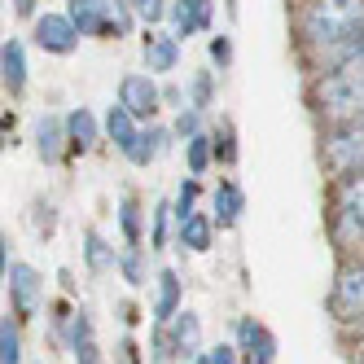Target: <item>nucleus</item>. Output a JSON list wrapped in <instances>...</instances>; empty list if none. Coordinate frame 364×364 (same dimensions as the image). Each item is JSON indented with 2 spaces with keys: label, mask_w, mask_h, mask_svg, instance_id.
<instances>
[{
  "label": "nucleus",
  "mask_w": 364,
  "mask_h": 364,
  "mask_svg": "<svg viewBox=\"0 0 364 364\" xmlns=\"http://www.w3.org/2000/svg\"><path fill=\"white\" fill-rule=\"evenodd\" d=\"M180 311H185V281H180L176 268H163L154 277V321L171 325Z\"/></svg>",
  "instance_id": "nucleus-13"
},
{
  "label": "nucleus",
  "mask_w": 364,
  "mask_h": 364,
  "mask_svg": "<svg viewBox=\"0 0 364 364\" xmlns=\"http://www.w3.org/2000/svg\"><path fill=\"white\" fill-rule=\"evenodd\" d=\"M66 145H70V136H66V114H40L36 119V154H40V159L44 163H58Z\"/></svg>",
  "instance_id": "nucleus-18"
},
{
  "label": "nucleus",
  "mask_w": 364,
  "mask_h": 364,
  "mask_svg": "<svg viewBox=\"0 0 364 364\" xmlns=\"http://www.w3.org/2000/svg\"><path fill=\"white\" fill-rule=\"evenodd\" d=\"M242 211H246L242 185H237V180H220L215 193H211V220H215V228H237Z\"/></svg>",
  "instance_id": "nucleus-16"
},
{
  "label": "nucleus",
  "mask_w": 364,
  "mask_h": 364,
  "mask_svg": "<svg viewBox=\"0 0 364 364\" xmlns=\"http://www.w3.org/2000/svg\"><path fill=\"white\" fill-rule=\"evenodd\" d=\"M316 114L329 123H364V58H355L343 70H329L311 80Z\"/></svg>",
  "instance_id": "nucleus-2"
},
{
  "label": "nucleus",
  "mask_w": 364,
  "mask_h": 364,
  "mask_svg": "<svg viewBox=\"0 0 364 364\" xmlns=\"http://www.w3.org/2000/svg\"><path fill=\"white\" fill-rule=\"evenodd\" d=\"M66 14L92 40H123L136 27L132 0H66Z\"/></svg>",
  "instance_id": "nucleus-3"
},
{
  "label": "nucleus",
  "mask_w": 364,
  "mask_h": 364,
  "mask_svg": "<svg viewBox=\"0 0 364 364\" xmlns=\"http://www.w3.org/2000/svg\"><path fill=\"white\" fill-rule=\"evenodd\" d=\"M171 220H176L171 202H154V211H149V250H163V246H167V237H171Z\"/></svg>",
  "instance_id": "nucleus-28"
},
{
  "label": "nucleus",
  "mask_w": 364,
  "mask_h": 364,
  "mask_svg": "<svg viewBox=\"0 0 364 364\" xmlns=\"http://www.w3.org/2000/svg\"><path fill=\"white\" fill-rule=\"evenodd\" d=\"M329 307L343 325H364V259L343 264V272L333 281V294H329Z\"/></svg>",
  "instance_id": "nucleus-6"
},
{
  "label": "nucleus",
  "mask_w": 364,
  "mask_h": 364,
  "mask_svg": "<svg viewBox=\"0 0 364 364\" xmlns=\"http://www.w3.org/2000/svg\"><path fill=\"white\" fill-rule=\"evenodd\" d=\"M215 163V132H198L193 141H185V167L189 176H206Z\"/></svg>",
  "instance_id": "nucleus-24"
},
{
  "label": "nucleus",
  "mask_w": 364,
  "mask_h": 364,
  "mask_svg": "<svg viewBox=\"0 0 364 364\" xmlns=\"http://www.w3.org/2000/svg\"><path fill=\"white\" fill-rule=\"evenodd\" d=\"M206 53H211V66L228 70V66H232V36H228V31H215L211 40H206Z\"/></svg>",
  "instance_id": "nucleus-32"
},
{
  "label": "nucleus",
  "mask_w": 364,
  "mask_h": 364,
  "mask_svg": "<svg viewBox=\"0 0 364 364\" xmlns=\"http://www.w3.org/2000/svg\"><path fill=\"white\" fill-rule=\"evenodd\" d=\"M321 159L338 180L364 171V123H333V132L321 145Z\"/></svg>",
  "instance_id": "nucleus-5"
},
{
  "label": "nucleus",
  "mask_w": 364,
  "mask_h": 364,
  "mask_svg": "<svg viewBox=\"0 0 364 364\" xmlns=\"http://www.w3.org/2000/svg\"><path fill=\"white\" fill-rule=\"evenodd\" d=\"M119 228H123L127 250H141V242H145V232H141V202L132 193L119 198Z\"/></svg>",
  "instance_id": "nucleus-25"
},
{
  "label": "nucleus",
  "mask_w": 364,
  "mask_h": 364,
  "mask_svg": "<svg viewBox=\"0 0 364 364\" xmlns=\"http://www.w3.org/2000/svg\"><path fill=\"white\" fill-rule=\"evenodd\" d=\"M211 242H215V220L211 215H193V220H185V224H176V246L180 250H189V255H206L211 250Z\"/></svg>",
  "instance_id": "nucleus-21"
},
{
  "label": "nucleus",
  "mask_w": 364,
  "mask_h": 364,
  "mask_svg": "<svg viewBox=\"0 0 364 364\" xmlns=\"http://www.w3.org/2000/svg\"><path fill=\"white\" fill-rule=\"evenodd\" d=\"M206 355H211V364H246V360H242V347H237V343H220V347H211Z\"/></svg>",
  "instance_id": "nucleus-35"
},
{
  "label": "nucleus",
  "mask_w": 364,
  "mask_h": 364,
  "mask_svg": "<svg viewBox=\"0 0 364 364\" xmlns=\"http://www.w3.org/2000/svg\"><path fill=\"white\" fill-rule=\"evenodd\" d=\"M215 163H237V136H232L228 123L215 132Z\"/></svg>",
  "instance_id": "nucleus-34"
},
{
  "label": "nucleus",
  "mask_w": 364,
  "mask_h": 364,
  "mask_svg": "<svg viewBox=\"0 0 364 364\" xmlns=\"http://www.w3.org/2000/svg\"><path fill=\"white\" fill-rule=\"evenodd\" d=\"M232 343L242 347L246 364H277V338H272V329H264L255 316L237 321V338H232Z\"/></svg>",
  "instance_id": "nucleus-12"
},
{
  "label": "nucleus",
  "mask_w": 364,
  "mask_h": 364,
  "mask_svg": "<svg viewBox=\"0 0 364 364\" xmlns=\"http://www.w3.org/2000/svg\"><path fill=\"white\" fill-rule=\"evenodd\" d=\"M202 110H193V106H185V110H176V123H171V132H176V141H193L198 132H206L202 127Z\"/></svg>",
  "instance_id": "nucleus-30"
},
{
  "label": "nucleus",
  "mask_w": 364,
  "mask_h": 364,
  "mask_svg": "<svg viewBox=\"0 0 364 364\" xmlns=\"http://www.w3.org/2000/svg\"><path fill=\"white\" fill-rule=\"evenodd\" d=\"M119 101H123V106L132 110L141 123H149L154 114H159V106H163L159 75H149V70H127L123 80H119Z\"/></svg>",
  "instance_id": "nucleus-9"
},
{
  "label": "nucleus",
  "mask_w": 364,
  "mask_h": 364,
  "mask_svg": "<svg viewBox=\"0 0 364 364\" xmlns=\"http://www.w3.org/2000/svg\"><path fill=\"white\" fill-rule=\"evenodd\" d=\"M0 364H22V329H18V316H0Z\"/></svg>",
  "instance_id": "nucleus-27"
},
{
  "label": "nucleus",
  "mask_w": 364,
  "mask_h": 364,
  "mask_svg": "<svg viewBox=\"0 0 364 364\" xmlns=\"http://www.w3.org/2000/svg\"><path fill=\"white\" fill-rule=\"evenodd\" d=\"M171 136H176V132H167V127H154V123H149V127H141V136L123 149V159L132 163V167H149V163L167 149V141H171Z\"/></svg>",
  "instance_id": "nucleus-20"
},
{
  "label": "nucleus",
  "mask_w": 364,
  "mask_h": 364,
  "mask_svg": "<svg viewBox=\"0 0 364 364\" xmlns=\"http://www.w3.org/2000/svg\"><path fill=\"white\" fill-rule=\"evenodd\" d=\"M9 5H14L18 18H40V14H36V0H9Z\"/></svg>",
  "instance_id": "nucleus-36"
},
{
  "label": "nucleus",
  "mask_w": 364,
  "mask_h": 364,
  "mask_svg": "<svg viewBox=\"0 0 364 364\" xmlns=\"http://www.w3.org/2000/svg\"><path fill=\"white\" fill-rule=\"evenodd\" d=\"M0 84H5L9 97H22L27 92V44L18 36H9L0 44Z\"/></svg>",
  "instance_id": "nucleus-15"
},
{
  "label": "nucleus",
  "mask_w": 364,
  "mask_h": 364,
  "mask_svg": "<svg viewBox=\"0 0 364 364\" xmlns=\"http://www.w3.org/2000/svg\"><path fill=\"white\" fill-rule=\"evenodd\" d=\"M66 347L75 355V364H101V351H97V329H92V316L80 307L70 311L66 321Z\"/></svg>",
  "instance_id": "nucleus-14"
},
{
  "label": "nucleus",
  "mask_w": 364,
  "mask_h": 364,
  "mask_svg": "<svg viewBox=\"0 0 364 364\" xmlns=\"http://www.w3.org/2000/svg\"><path fill=\"white\" fill-rule=\"evenodd\" d=\"M198 176H185L180 180V189H176V202H171V211H176V224H185L198 215Z\"/></svg>",
  "instance_id": "nucleus-29"
},
{
  "label": "nucleus",
  "mask_w": 364,
  "mask_h": 364,
  "mask_svg": "<svg viewBox=\"0 0 364 364\" xmlns=\"http://www.w3.org/2000/svg\"><path fill=\"white\" fill-rule=\"evenodd\" d=\"M84 264H88V272H97V277L119 268V250H114L106 237H101L97 228H88V232H84Z\"/></svg>",
  "instance_id": "nucleus-23"
},
{
  "label": "nucleus",
  "mask_w": 364,
  "mask_h": 364,
  "mask_svg": "<svg viewBox=\"0 0 364 364\" xmlns=\"http://www.w3.org/2000/svg\"><path fill=\"white\" fill-rule=\"evenodd\" d=\"M101 127H106V136L114 141V149H119V154H123L127 145H132V141L141 136V119H136L132 110H127L123 101H114V106L106 110V119H101Z\"/></svg>",
  "instance_id": "nucleus-22"
},
{
  "label": "nucleus",
  "mask_w": 364,
  "mask_h": 364,
  "mask_svg": "<svg viewBox=\"0 0 364 364\" xmlns=\"http://www.w3.org/2000/svg\"><path fill=\"white\" fill-rule=\"evenodd\" d=\"M185 88H189V106H193V110L206 114V110L215 106V70H193Z\"/></svg>",
  "instance_id": "nucleus-26"
},
{
  "label": "nucleus",
  "mask_w": 364,
  "mask_h": 364,
  "mask_svg": "<svg viewBox=\"0 0 364 364\" xmlns=\"http://www.w3.org/2000/svg\"><path fill=\"white\" fill-rule=\"evenodd\" d=\"M364 31V0H307L299 9V40L303 48L343 44Z\"/></svg>",
  "instance_id": "nucleus-1"
},
{
  "label": "nucleus",
  "mask_w": 364,
  "mask_h": 364,
  "mask_svg": "<svg viewBox=\"0 0 364 364\" xmlns=\"http://www.w3.org/2000/svg\"><path fill=\"white\" fill-rule=\"evenodd\" d=\"M119 272L127 277V285H145V264H141V250H123V255H119Z\"/></svg>",
  "instance_id": "nucleus-33"
},
{
  "label": "nucleus",
  "mask_w": 364,
  "mask_h": 364,
  "mask_svg": "<svg viewBox=\"0 0 364 364\" xmlns=\"http://www.w3.org/2000/svg\"><path fill=\"white\" fill-rule=\"evenodd\" d=\"M36 48H44L48 58H70L75 48H80V40H84V31L75 27V18L62 9V14H40L36 18Z\"/></svg>",
  "instance_id": "nucleus-7"
},
{
  "label": "nucleus",
  "mask_w": 364,
  "mask_h": 364,
  "mask_svg": "<svg viewBox=\"0 0 364 364\" xmlns=\"http://www.w3.org/2000/svg\"><path fill=\"white\" fill-rule=\"evenodd\" d=\"M167 347L180 360H198L202 355V321L193 316V311H180V316L167 325Z\"/></svg>",
  "instance_id": "nucleus-17"
},
{
  "label": "nucleus",
  "mask_w": 364,
  "mask_h": 364,
  "mask_svg": "<svg viewBox=\"0 0 364 364\" xmlns=\"http://www.w3.org/2000/svg\"><path fill=\"white\" fill-rule=\"evenodd\" d=\"M141 58H145V70L149 75H171L180 66V40L163 27H145L141 36Z\"/></svg>",
  "instance_id": "nucleus-11"
},
{
  "label": "nucleus",
  "mask_w": 364,
  "mask_h": 364,
  "mask_svg": "<svg viewBox=\"0 0 364 364\" xmlns=\"http://www.w3.org/2000/svg\"><path fill=\"white\" fill-rule=\"evenodd\" d=\"M360 48H364V31H360Z\"/></svg>",
  "instance_id": "nucleus-38"
},
{
  "label": "nucleus",
  "mask_w": 364,
  "mask_h": 364,
  "mask_svg": "<svg viewBox=\"0 0 364 364\" xmlns=\"http://www.w3.org/2000/svg\"><path fill=\"white\" fill-rule=\"evenodd\" d=\"M360 364H364V355H360Z\"/></svg>",
  "instance_id": "nucleus-39"
},
{
  "label": "nucleus",
  "mask_w": 364,
  "mask_h": 364,
  "mask_svg": "<svg viewBox=\"0 0 364 364\" xmlns=\"http://www.w3.org/2000/svg\"><path fill=\"white\" fill-rule=\"evenodd\" d=\"M5 285H9V307L18 321H31L40 303H44V281L31 264H22V259H14L9 272H5Z\"/></svg>",
  "instance_id": "nucleus-8"
},
{
  "label": "nucleus",
  "mask_w": 364,
  "mask_h": 364,
  "mask_svg": "<svg viewBox=\"0 0 364 364\" xmlns=\"http://www.w3.org/2000/svg\"><path fill=\"white\" fill-rule=\"evenodd\" d=\"M333 242L351 250H364V171L338 180V211H333Z\"/></svg>",
  "instance_id": "nucleus-4"
},
{
  "label": "nucleus",
  "mask_w": 364,
  "mask_h": 364,
  "mask_svg": "<svg viewBox=\"0 0 364 364\" xmlns=\"http://www.w3.org/2000/svg\"><path fill=\"white\" fill-rule=\"evenodd\" d=\"M215 27V0H171L167 5V31L185 44L189 36H202Z\"/></svg>",
  "instance_id": "nucleus-10"
},
{
  "label": "nucleus",
  "mask_w": 364,
  "mask_h": 364,
  "mask_svg": "<svg viewBox=\"0 0 364 364\" xmlns=\"http://www.w3.org/2000/svg\"><path fill=\"white\" fill-rule=\"evenodd\" d=\"M9 264H14V259H9V242H0V272H9Z\"/></svg>",
  "instance_id": "nucleus-37"
},
{
  "label": "nucleus",
  "mask_w": 364,
  "mask_h": 364,
  "mask_svg": "<svg viewBox=\"0 0 364 364\" xmlns=\"http://www.w3.org/2000/svg\"><path fill=\"white\" fill-rule=\"evenodd\" d=\"M101 132H106V127H101V119H97L88 106H75V110L66 114V136H70V149H75V154H88V149L101 141Z\"/></svg>",
  "instance_id": "nucleus-19"
},
{
  "label": "nucleus",
  "mask_w": 364,
  "mask_h": 364,
  "mask_svg": "<svg viewBox=\"0 0 364 364\" xmlns=\"http://www.w3.org/2000/svg\"><path fill=\"white\" fill-rule=\"evenodd\" d=\"M167 5L171 0H132V14L145 27H159V22H167Z\"/></svg>",
  "instance_id": "nucleus-31"
}]
</instances>
